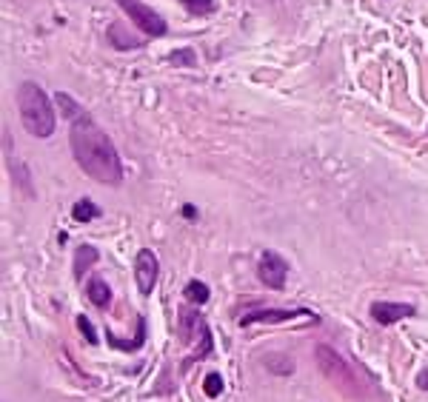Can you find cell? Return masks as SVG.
Masks as SVG:
<instances>
[{
  "instance_id": "obj_1",
  "label": "cell",
  "mask_w": 428,
  "mask_h": 402,
  "mask_svg": "<svg viewBox=\"0 0 428 402\" xmlns=\"http://www.w3.org/2000/svg\"><path fill=\"white\" fill-rule=\"evenodd\" d=\"M72 154L83 174L103 185H120L123 183V165L117 157V148L112 146V137L92 120V117H77L72 131H69Z\"/></svg>"
},
{
  "instance_id": "obj_2",
  "label": "cell",
  "mask_w": 428,
  "mask_h": 402,
  "mask_svg": "<svg viewBox=\"0 0 428 402\" xmlns=\"http://www.w3.org/2000/svg\"><path fill=\"white\" fill-rule=\"evenodd\" d=\"M18 109H21V120H23V126H26V131L32 137H41V140L52 137V131H55V112H52V103H49L46 92L38 83H32V80L21 83V89H18Z\"/></svg>"
},
{
  "instance_id": "obj_3",
  "label": "cell",
  "mask_w": 428,
  "mask_h": 402,
  "mask_svg": "<svg viewBox=\"0 0 428 402\" xmlns=\"http://www.w3.org/2000/svg\"><path fill=\"white\" fill-rule=\"evenodd\" d=\"M120 4V9L134 21V26L140 29V32H146L149 38H163L166 35V21L154 12V9H149L146 4H140V0H117Z\"/></svg>"
},
{
  "instance_id": "obj_4",
  "label": "cell",
  "mask_w": 428,
  "mask_h": 402,
  "mask_svg": "<svg viewBox=\"0 0 428 402\" xmlns=\"http://www.w3.org/2000/svg\"><path fill=\"white\" fill-rule=\"evenodd\" d=\"M257 274H260V280H263L269 288L280 291V288H286V280H289V263H286L277 251H263L260 266H257Z\"/></svg>"
},
{
  "instance_id": "obj_5",
  "label": "cell",
  "mask_w": 428,
  "mask_h": 402,
  "mask_svg": "<svg viewBox=\"0 0 428 402\" xmlns=\"http://www.w3.org/2000/svg\"><path fill=\"white\" fill-rule=\"evenodd\" d=\"M157 274H160L157 257H154L149 249L137 251V257H134V280H137V288H140V294H143V297H149V294L154 291Z\"/></svg>"
},
{
  "instance_id": "obj_6",
  "label": "cell",
  "mask_w": 428,
  "mask_h": 402,
  "mask_svg": "<svg viewBox=\"0 0 428 402\" xmlns=\"http://www.w3.org/2000/svg\"><path fill=\"white\" fill-rule=\"evenodd\" d=\"M317 357H320L323 371H326L334 382H343V385H351V388L357 385V379H354V374L348 371V365H346V362H343V359H340L331 348H326V345H323V348H317Z\"/></svg>"
},
{
  "instance_id": "obj_7",
  "label": "cell",
  "mask_w": 428,
  "mask_h": 402,
  "mask_svg": "<svg viewBox=\"0 0 428 402\" xmlns=\"http://www.w3.org/2000/svg\"><path fill=\"white\" fill-rule=\"evenodd\" d=\"M371 317L380 322V325H394L405 317H414V305H405V303H374L371 305Z\"/></svg>"
},
{
  "instance_id": "obj_8",
  "label": "cell",
  "mask_w": 428,
  "mask_h": 402,
  "mask_svg": "<svg viewBox=\"0 0 428 402\" xmlns=\"http://www.w3.org/2000/svg\"><path fill=\"white\" fill-rule=\"evenodd\" d=\"M306 311H283V308H257V311H249L240 325H255V322H283V320H294Z\"/></svg>"
},
{
  "instance_id": "obj_9",
  "label": "cell",
  "mask_w": 428,
  "mask_h": 402,
  "mask_svg": "<svg viewBox=\"0 0 428 402\" xmlns=\"http://www.w3.org/2000/svg\"><path fill=\"white\" fill-rule=\"evenodd\" d=\"M194 334H208V328H205V322L197 317V311L183 308V311H180V337H183V339H191Z\"/></svg>"
},
{
  "instance_id": "obj_10",
  "label": "cell",
  "mask_w": 428,
  "mask_h": 402,
  "mask_svg": "<svg viewBox=\"0 0 428 402\" xmlns=\"http://www.w3.org/2000/svg\"><path fill=\"white\" fill-rule=\"evenodd\" d=\"M86 294H89V300H92L97 308H106V305L112 303V288H109L106 280H100V277H92V280H89Z\"/></svg>"
},
{
  "instance_id": "obj_11",
  "label": "cell",
  "mask_w": 428,
  "mask_h": 402,
  "mask_svg": "<svg viewBox=\"0 0 428 402\" xmlns=\"http://www.w3.org/2000/svg\"><path fill=\"white\" fill-rule=\"evenodd\" d=\"M97 249L95 246H80L77 251H75V277L77 280H83V274H86V268L89 266H95L97 263Z\"/></svg>"
},
{
  "instance_id": "obj_12",
  "label": "cell",
  "mask_w": 428,
  "mask_h": 402,
  "mask_svg": "<svg viewBox=\"0 0 428 402\" xmlns=\"http://www.w3.org/2000/svg\"><path fill=\"white\" fill-rule=\"evenodd\" d=\"M208 286L205 283H200V280H191L186 288H183V297L191 303V305H203V303H208Z\"/></svg>"
},
{
  "instance_id": "obj_13",
  "label": "cell",
  "mask_w": 428,
  "mask_h": 402,
  "mask_svg": "<svg viewBox=\"0 0 428 402\" xmlns=\"http://www.w3.org/2000/svg\"><path fill=\"white\" fill-rule=\"evenodd\" d=\"M72 217H75L77 223H89V220L100 217V209L92 203V200H77L75 209H72Z\"/></svg>"
},
{
  "instance_id": "obj_14",
  "label": "cell",
  "mask_w": 428,
  "mask_h": 402,
  "mask_svg": "<svg viewBox=\"0 0 428 402\" xmlns=\"http://www.w3.org/2000/svg\"><path fill=\"white\" fill-rule=\"evenodd\" d=\"M109 40H112L114 49H137V46H143L140 40H134L132 35H126L123 26H112L109 29Z\"/></svg>"
},
{
  "instance_id": "obj_15",
  "label": "cell",
  "mask_w": 428,
  "mask_h": 402,
  "mask_svg": "<svg viewBox=\"0 0 428 402\" xmlns=\"http://www.w3.org/2000/svg\"><path fill=\"white\" fill-rule=\"evenodd\" d=\"M55 103H58V106H60L69 117H75V120H77V117H83V109H80V106H77V103H75L66 92H58V94H55Z\"/></svg>"
},
{
  "instance_id": "obj_16",
  "label": "cell",
  "mask_w": 428,
  "mask_h": 402,
  "mask_svg": "<svg viewBox=\"0 0 428 402\" xmlns=\"http://www.w3.org/2000/svg\"><path fill=\"white\" fill-rule=\"evenodd\" d=\"M183 6L194 15H211L214 12V0H183Z\"/></svg>"
},
{
  "instance_id": "obj_17",
  "label": "cell",
  "mask_w": 428,
  "mask_h": 402,
  "mask_svg": "<svg viewBox=\"0 0 428 402\" xmlns=\"http://www.w3.org/2000/svg\"><path fill=\"white\" fill-rule=\"evenodd\" d=\"M203 388H205L208 396H220V391H223V376H220V374H208L205 382H203Z\"/></svg>"
},
{
  "instance_id": "obj_18",
  "label": "cell",
  "mask_w": 428,
  "mask_h": 402,
  "mask_svg": "<svg viewBox=\"0 0 428 402\" xmlns=\"http://www.w3.org/2000/svg\"><path fill=\"white\" fill-rule=\"evenodd\" d=\"M77 328H80V334L89 339V345H97V331H95V325H92V322H89L83 314L77 317Z\"/></svg>"
},
{
  "instance_id": "obj_19",
  "label": "cell",
  "mask_w": 428,
  "mask_h": 402,
  "mask_svg": "<svg viewBox=\"0 0 428 402\" xmlns=\"http://www.w3.org/2000/svg\"><path fill=\"white\" fill-rule=\"evenodd\" d=\"M171 63H183V66H194V52H191V49H186V52H177V55H171Z\"/></svg>"
},
{
  "instance_id": "obj_20",
  "label": "cell",
  "mask_w": 428,
  "mask_h": 402,
  "mask_svg": "<svg viewBox=\"0 0 428 402\" xmlns=\"http://www.w3.org/2000/svg\"><path fill=\"white\" fill-rule=\"evenodd\" d=\"M417 385H419V388H425V391H428V371H422V374H419V376H417Z\"/></svg>"
},
{
  "instance_id": "obj_21",
  "label": "cell",
  "mask_w": 428,
  "mask_h": 402,
  "mask_svg": "<svg viewBox=\"0 0 428 402\" xmlns=\"http://www.w3.org/2000/svg\"><path fill=\"white\" fill-rule=\"evenodd\" d=\"M183 214H186L188 220H194V217H197V209H194V206H183Z\"/></svg>"
}]
</instances>
